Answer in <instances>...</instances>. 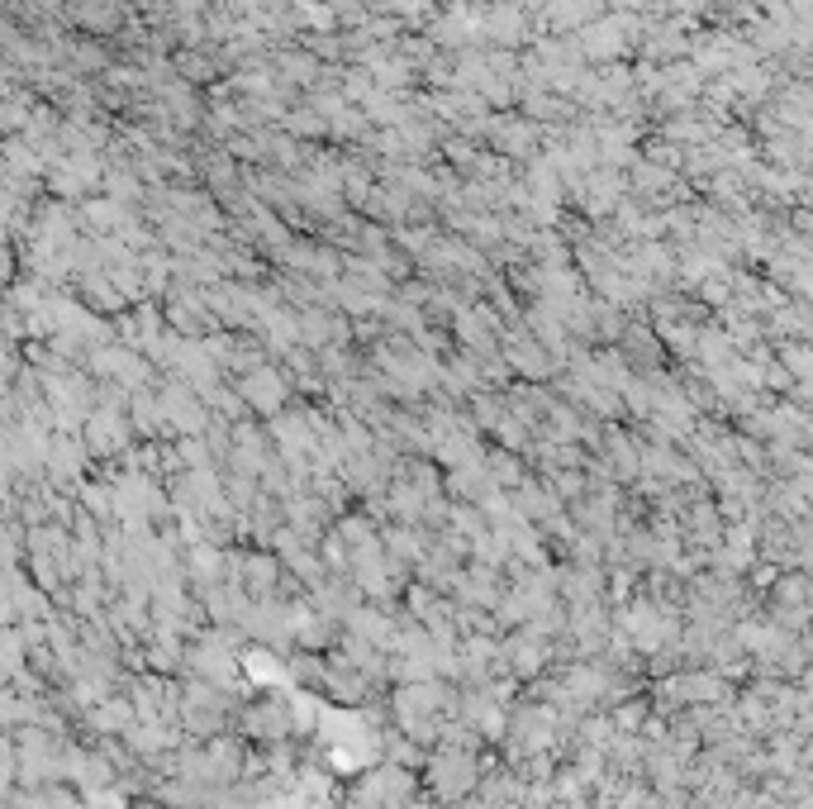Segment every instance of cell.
<instances>
[{
    "instance_id": "obj_1",
    "label": "cell",
    "mask_w": 813,
    "mask_h": 809,
    "mask_svg": "<svg viewBox=\"0 0 813 809\" xmlns=\"http://www.w3.org/2000/svg\"><path fill=\"white\" fill-rule=\"evenodd\" d=\"M238 395H243L248 405H257V410H276V405L286 400V381H281L276 367H252V372H243V381H238Z\"/></svg>"
}]
</instances>
